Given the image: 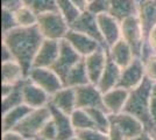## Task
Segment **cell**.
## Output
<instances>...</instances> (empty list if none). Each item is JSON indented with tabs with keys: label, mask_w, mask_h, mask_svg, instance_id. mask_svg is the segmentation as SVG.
Instances as JSON below:
<instances>
[{
	"label": "cell",
	"mask_w": 156,
	"mask_h": 140,
	"mask_svg": "<svg viewBox=\"0 0 156 140\" xmlns=\"http://www.w3.org/2000/svg\"><path fill=\"white\" fill-rule=\"evenodd\" d=\"M149 111L151 120L155 125L156 128V82H154L153 85V90H151V95H150V104H149Z\"/></svg>",
	"instance_id": "cell-38"
},
{
	"label": "cell",
	"mask_w": 156,
	"mask_h": 140,
	"mask_svg": "<svg viewBox=\"0 0 156 140\" xmlns=\"http://www.w3.org/2000/svg\"><path fill=\"white\" fill-rule=\"evenodd\" d=\"M56 4H57V11L64 16L65 20L69 22V25H71L79 16V14L82 13L73 5L71 0H56Z\"/></svg>",
	"instance_id": "cell-31"
},
{
	"label": "cell",
	"mask_w": 156,
	"mask_h": 140,
	"mask_svg": "<svg viewBox=\"0 0 156 140\" xmlns=\"http://www.w3.org/2000/svg\"><path fill=\"white\" fill-rule=\"evenodd\" d=\"M82 59L83 57L72 48L71 45L65 39H63V40H61L58 57H57L56 62L54 63L51 69L61 77V80L64 84L66 75Z\"/></svg>",
	"instance_id": "cell-6"
},
{
	"label": "cell",
	"mask_w": 156,
	"mask_h": 140,
	"mask_svg": "<svg viewBox=\"0 0 156 140\" xmlns=\"http://www.w3.org/2000/svg\"><path fill=\"white\" fill-rule=\"evenodd\" d=\"M146 77L144 64L140 57H135L126 68L122 69L121 77L118 83L119 88H124L127 90H133L137 88Z\"/></svg>",
	"instance_id": "cell-11"
},
{
	"label": "cell",
	"mask_w": 156,
	"mask_h": 140,
	"mask_svg": "<svg viewBox=\"0 0 156 140\" xmlns=\"http://www.w3.org/2000/svg\"><path fill=\"white\" fill-rule=\"evenodd\" d=\"M98 26L100 33L103 35L105 45L107 49L112 47L115 42L121 39V26L120 21H118L110 13H104L97 15Z\"/></svg>",
	"instance_id": "cell-14"
},
{
	"label": "cell",
	"mask_w": 156,
	"mask_h": 140,
	"mask_svg": "<svg viewBox=\"0 0 156 140\" xmlns=\"http://www.w3.org/2000/svg\"><path fill=\"white\" fill-rule=\"evenodd\" d=\"M22 5V0H1V8H7L11 11H15Z\"/></svg>",
	"instance_id": "cell-39"
},
{
	"label": "cell",
	"mask_w": 156,
	"mask_h": 140,
	"mask_svg": "<svg viewBox=\"0 0 156 140\" xmlns=\"http://www.w3.org/2000/svg\"><path fill=\"white\" fill-rule=\"evenodd\" d=\"M16 27L19 26H18V22L15 19L14 11L7 9V8H1V31H2V35L15 29Z\"/></svg>",
	"instance_id": "cell-33"
},
{
	"label": "cell",
	"mask_w": 156,
	"mask_h": 140,
	"mask_svg": "<svg viewBox=\"0 0 156 140\" xmlns=\"http://www.w3.org/2000/svg\"><path fill=\"white\" fill-rule=\"evenodd\" d=\"M153 85H154V82L150 81L148 77H144V80L139 87L129 91L128 99L124 107V112L132 114L136 117L140 121H142L146 131L148 132H151L155 128L149 111L150 95H151Z\"/></svg>",
	"instance_id": "cell-2"
},
{
	"label": "cell",
	"mask_w": 156,
	"mask_h": 140,
	"mask_svg": "<svg viewBox=\"0 0 156 140\" xmlns=\"http://www.w3.org/2000/svg\"><path fill=\"white\" fill-rule=\"evenodd\" d=\"M143 64L146 77H148L153 82H156V53L150 55L146 61H143Z\"/></svg>",
	"instance_id": "cell-37"
},
{
	"label": "cell",
	"mask_w": 156,
	"mask_h": 140,
	"mask_svg": "<svg viewBox=\"0 0 156 140\" xmlns=\"http://www.w3.org/2000/svg\"><path fill=\"white\" fill-rule=\"evenodd\" d=\"M16 84H9V83H2L1 84V98L8 96L14 90Z\"/></svg>",
	"instance_id": "cell-43"
},
{
	"label": "cell",
	"mask_w": 156,
	"mask_h": 140,
	"mask_svg": "<svg viewBox=\"0 0 156 140\" xmlns=\"http://www.w3.org/2000/svg\"><path fill=\"white\" fill-rule=\"evenodd\" d=\"M28 78L35 84H37L40 88H42L50 96L64 87L61 77L51 68L33 67L28 74Z\"/></svg>",
	"instance_id": "cell-7"
},
{
	"label": "cell",
	"mask_w": 156,
	"mask_h": 140,
	"mask_svg": "<svg viewBox=\"0 0 156 140\" xmlns=\"http://www.w3.org/2000/svg\"><path fill=\"white\" fill-rule=\"evenodd\" d=\"M65 40L71 45L72 48L82 57H86L87 55L96 52L97 49L104 47L101 46L97 40H94V39H92V38H90V36H87V35H85L83 33H79L77 31H73L71 28L69 29L68 34L65 35Z\"/></svg>",
	"instance_id": "cell-16"
},
{
	"label": "cell",
	"mask_w": 156,
	"mask_h": 140,
	"mask_svg": "<svg viewBox=\"0 0 156 140\" xmlns=\"http://www.w3.org/2000/svg\"><path fill=\"white\" fill-rule=\"evenodd\" d=\"M89 114L91 116L92 120L94 121L97 130L108 133V128H110V118H108V112H106L105 110L98 109V107H91V109H85Z\"/></svg>",
	"instance_id": "cell-30"
},
{
	"label": "cell",
	"mask_w": 156,
	"mask_h": 140,
	"mask_svg": "<svg viewBox=\"0 0 156 140\" xmlns=\"http://www.w3.org/2000/svg\"><path fill=\"white\" fill-rule=\"evenodd\" d=\"M137 18L142 26L144 38L156 26V0H137Z\"/></svg>",
	"instance_id": "cell-20"
},
{
	"label": "cell",
	"mask_w": 156,
	"mask_h": 140,
	"mask_svg": "<svg viewBox=\"0 0 156 140\" xmlns=\"http://www.w3.org/2000/svg\"><path fill=\"white\" fill-rule=\"evenodd\" d=\"M120 26H121V39L130 46L134 56L140 57L146 38L137 15L122 20L120 22Z\"/></svg>",
	"instance_id": "cell-5"
},
{
	"label": "cell",
	"mask_w": 156,
	"mask_h": 140,
	"mask_svg": "<svg viewBox=\"0 0 156 140\" xmlns=\"http://www.w3.org/2000/svg\"><path fill=\"white\" fill-rule=\"evenodd\" d=\"M90 80L87 76V71H86V67H85L84 57L78 62L75 67L72 68L66 75L64 81V87L69 88H77L80 85H85L89 84Z\"/></svg>",
	"instance_id": "cell-25"
},
{
	"label": "cell",
	"mask_w": 156,
	"mask_h": 140,
	"mask_svg": "<svg viewBox=\"0 0 156 140\" xmlns=\"http://www.w3.org/2000/svg\"><path fill=\"white\" fill-rule=\"evenodd\" d=\"M121 73H122V68L119 67L115 62L111 60L110 56H107V63H106L105 70L97 84L98 89L103 93H105L111 89L118 87V83L121 77Z\"/></svg>",
	"instance_id": "cell-21"
},
{
	"label": "cell",
	"mask_w": 156,
	"mask_h": 140,
	"mask_svg": "<svg viewBox=\"0 0 156 140\" xmlns=\"http://www.w3.org/2000/svg\"><path fill=\"white\" fill-rule=\"evenodd\" d=\"M25 78L19 82L14 90L9 93L8 96L1 98V113H6L7 111L12 110L13 107H16L23 104V97H22V84H23Z\"/></svg>",
	"instance_id": "cell-27"
},
{
	"label": "cell",
	"mask_w": 156,
	"mask_h": 140,
	"mask_svg": "<svg viewBox=\"0 0 156 140\" xmlns=\"http://www.w3.org/2000/svg\"><path fill=\"white\" fill-rule=\"evenodd\" d=\"M75 90H76V109L98 107L108 112L104 104L103 92L98 89L97 85L89 83L85 85L75 88Z\"/></svg>",
	"instance_id": "cell-8"
},
{
	"label": "cell",
	"mask_w": 156,
	"mask_h": 140,
	"mask_svg": "<svg viewBox=\"0 0 156 140\" xmlns=\"http://www.w3.org/2000/svg\"><path fill=\"white\" fill-rule=\"evenodd\" d=\"M22 97L23 103L33 109L47 106L50 100V95L32 82L28 77L25 78L22 84Z\"/></svg>",
	"instance_id": "cell-13"
},
{
	"label": "cell",
	"mask_w": 156,
	"mask_h": 140,
	"mask_svg": "<svg viewBox=\"0 0 156 140\" xmlns=\"http://www.w3.org/2000/svg\"><path fill=\"white\" fill-rule=\"evenodd\" d=\"M1 140H27V139L23 135H21L19 132H16L14 130H9V131L2 132Z\"/></svg>",
	"instance_id": "cell-40"
},
{
	"label": "cell",
	"mask_w": 156,
	"mask_h": 140,
	"mask_svg": "<svg viewBox=\"0 0 156 140\" xmlns=\"http://www.w3.org/2000/svg\"><path fill=\"white\" fill-rule=\"evenodd\" d=\"M86 11L96 14V15L108 13V11H110V0H89V5H87Z\"/></svg>",
	"instance_id": "cell-36"
},
{
	"label": "cell",
	"mask_w": 156,
	"mask_h": 140,
	"mask_svg": "<svg viewBox=\"0 0 156 140\" xmlns=\"http://www.w3.org/2000/svg\"><path fill=\"white\" fill-rule=\"evenodd\" d=\"M150 134H151V137H153V139L156 140V128H154L151 132H150Z\"/></svg>",
	"instance_id": "cell-46"
},
{
	"label": "cell",
	"mask_w": 156,
	"mask_h": 140,
	"mask_svg": "<svg viewBox=\"0 0 156 140\" xmlns=\"http://www.w3.org/2000/svg\"><path fill=\"white\" fill-rule=\"evenodd\" d=\"M33 107L28 106L27 104H21L19 106L13 107L12 110L7 111L6 113L2 114V119H1V125H2V132L13 130L14 127L19 124L21 120L26 117L29 112H32Z\"/></svg>",
	"instance_id": "cell-24"
},
{
	"label": "cell",
	"mask_w": 156,
	"mask_h": 140,
	"mask_svg": "<svg viewBox=\"0 0 156 140\" xmlns=\"http://www.w3.org/2000/svg\"><path fill=\"white\" fill-rule=\"evenodd\" d=\"M70 140H80V139H79V138H77V137L75 135V137H73V138H71V139H70Z\"/></svg>",
	"instance_id": "cell-48"
},
{
	"label": "cell",
	"mask_w": 156,
	"mask_h": 140,
	"mask_svg": "<svg viewBox=\"0 0 156 140\" xmlns=\"http://www.w3.org/2000/svg\"><path fill=\"white\" fill-rule=\"evenodd\" d=\"M43 40L44 38L42 36L37 26L16 27L15 29L2 35V42L8 46L15 61L21 64L26 77H28V74L33 68L34 59Z\"/></svg>",
	"instance_id": "cell-1"
},
{
	"label": "cell",
	"mask_w": 156,
	"mask_h": 140,
	"mask_svg": "<svg viewBox=\"0 0 156 140\" xmlns=\"http://www.w3.org/2000/svg\"><path fill=\"white\" fill-rule=\"evenodd\" d=\"M14 14H15V19H16L19 27H33L37 25L39 14H36L33 9L25 5L15 9Z\"/></svg>",
	"instance_id": "cell-29"
},
{
	"label": "cell",
	"mask_w": 156,
	"mask_h": 140,
	"mask_svg": "<svg viewBox=\"0 0 156 140\" xmlns=\"http://www.w3.org/2000/svg\"><path fill=\"white\" fill-rule=\"evenodd\" d=\"M73 5L77 7L80 12H84L87 9V5H89V0H71Z\"/></svg>",
	"instance_id": "cell-44"
},
{
	"label": "cell",
	"mask_w": 156,
	"mask_h": 140,
	"mask_svg": "<svg viewBox=\"0 0 156 140\" xmlns=\"http://www.w3.org/2000/svg\"><path fill=\"white\" fill-rule=\"evenodd\" d=\"M50 119H51V111L49 105L40 109H34L13 130L19 132L21 135H23L27 140L34 139L39 135L40 131L46 125L47 121Z\"/></svg>",
	"instance_id": "cell-4"
},
{
	"label": "cell",
	"mask_w": 156,
	"mask_h": 140,
	"mask_svg": "<svg viewBox=\"0 0 156 140\" xmlns=\"http://www.w3.org/2000/svg\"><path fill=\"white\" fill-rule=\"evenodd\" d=\"M37 28L44 39L50 40H63L70 29L69 22L58 11H51L39 14Z\"/></svg>",
	"instance_id": "cell-3"
},
{
	"label": "cell",
	"mask_w": 156,
	"mask_h": 140,
	"mask_svg": "<svg viewBox=\"0 0 156 140\" xmlns=\"http://www.w3.org/2000/svg\"><path fill=\"white\" fill-rule=\"evenodd\" d=\"M22 4L33 9L36 14L57 11L56 0H22Z\"/></svg>",
	"instance_id": "cell-32"
},
{
	"label": "cell",
	"mask_w": 156,
	"mask_h": 140,
	"mask_svg": "<svg viewBox=\"0 0 156 140\" xmlns=\"http://www.w3.org/2000/svg\"><path fill=\"white\" fill-rule=\"evenodd\" d=\"M70 117H71V123L75 131L86 130V128H97L91 116L85 109H76Z\"/></svg>",
	"instance_id": "cell-28"
},
{
	"label": "cell",
	"mask_w": 156,
	"mask_h": 140,
	"mask_svg": "<svg viewBox=\"0 0 156 140\" xmlns=\"http://www.w3.org/2000/svg\"><path fill=\"white\" fill-rule=\"evenodd\" d=\"M37 137L46 140H58V132H57V127L55 125V121L52 120H48L46 125L42 127V130L40 131Z\"/></svg>",
	"instance_id": "cell-35"
},
{
	"label": "cell",
	"mask_w": 156,
	"mask_h": 140,
	"mask_svg": "<svg viewBox=\"0 0 156 140\" xmlns=\"http://www.w3.org/2000/svg\"><path fill=\"white\" fill-rule=\"evenodd\" d=\"M14 55L13 53L11 52V49L8 48L7 45H5L2 42L1 45V63L2 62H8V61H14Z\"/></svg>",
	"instance_id": "cell-41"
},
{
	"label": "cell",
	"mask_w": 156,
	"mask_h": 140,
	"mask_svg": "<svg viewBox=\"0 0 156 140\" xmlns=\"http://www.w3.org/2000/svg\"><path fill=\"white\" fill-rule=\"evenodd\" d=\"M107 53H108L111 60L115 62L118 66L122 69L130 64L132 61L135 59L130 46L122 39H120L113 46L110 47L107 49Z\"/></svg>",
	"instance_id": "cell-22"
},
{
	"label": "cell",
	"mask_w": 156,
	"mask_h": 140,
	"mask_svg": "<svg viewBox=\"0 0 156 140\" xmlns=\"http://www.w3.org/2000/svg\"><path fill=\"white\" fill-rule=\"evenodd\" d=\"M51 111V118L55 121V125L57 127L58 132V140H70L76 135V131L72 126L71 117L69 114L64 113L59 109L52 105L51 103L48 104Z\"/></svg>",
	"instance_id": "cell-18"
},
{
	"label": "cell",
	"mask_w": 156,
	"mask_h": 140,
	"mask_svg": "<svg viewBox=\"0 0 156 140\" xmlns=\"http://www.w3.org/2000/svg\"><path fill=\"white\" fill-rule=\"evenodd\" d=\"M70 28L73 29V31H77L79 33L85 34V35L90 36L94 40H97L101 46H104L107 49V47L105 45L104 38L100 33V29H99V26H98V20L96 14L91 13L89 11L82 12L77 19L70 25Z\"/></svg>",
	"instance_id": "cell-10"
},
{
	"label": "cell",
	"mask_w": 156,
	"mask_h": 140,
	"mask_svg": "<svg viewBox=\"0 0 156 140\" xmlns=\"http://www.w3.org/2000/svg\"><path fill=\"white\" fill-rule=\"evenodd\" d=\"M127 140H154V139H153V137H151L150 132L144 131V132H142V133L136 135V137L130 138V139H127Z\"/></svg>",
	"instance_id": "cell-45"
},
{
	"label": "cell",
	"mask_w": 156,
	"mask_h": 140,
	"mask_svg": "<svg viewBox=\"0 0 156 140\" xmlns=\"http://www.w3.org/2000/svg\"><path fill=\"white\" fill-rule=\"evenodd\" d=\"M1 76L2 83L9 84H18L23 78H26L21 64L15 60L1 63Z\"/></svg>",
	"instance_id": "cell-26"
},
{
	"label": "cell",
	"mask_w": 156,
	"mask_h": 140,
	"mask_svg": "<svg viewBox=\"0 0 156 140\" xmlns=\"http://www.w3.org/2000/svg\"><path fill=\"white\" fill-rule=\"evenodd\" d=\"M108 118H110V123H113L114 125H117L121 134L124 135L125 140L134 138L146 131L142 121H140L136 117L127 113V112H124V111L115 114L110 113Z\"/></svg>",
	"instance_id": "cell-9"
},
{
	"label": "cell",
	"mask_w": 156,
	"mask_h": 140,
	"mask_svg": "<svg viewBox=\"0 0 156 140\" xmlns=\"http://www.w3.org/2000/svg\"><path fill=\"white\" fill-rule=\"evenodd\" d=\"M129 96V90L124 88L115 87L108 90L107 92L103 93L104 104L108 113H120L124 111L126 102Z\"/></svg>",
	"instance_id": "cell-17"
},
{
	"label": "cell",
	"mask_w": 156,
	"mask_h": 140,
	"mask_svg": "<svg viewBox=\"0 0 156 140\" xmlns=\"http://www.w3.org/2000/svg\"><path fill=\"white\" fill-rule=\"evenodd\" d=\"M30 140H46V139H42V138H40V137H36V138H34V139H30Z\"/></svg>",
	"instance_id": "cell-47"
},
{
	"label": "cell",
	"mask_w": 156,
	"mask_h": 140,
	"mask_svg": "<svg viewBox=\"0 0 156 140\" xmlns=\"http://www.w3.org/2000/svg\"><path fill=\"white\" fill-rule=\"evenodd\" d=\"M146 41H147V43L151 47V49L154 50V53H156V26L154 27L149 32V34L147 35Z\"/></svg>",
	"instance_id": "cell-42"
},
{
	"label": "cell",
	"mask_w": 156,
	"mask_h": 140,
	"mask_svg": "<svg viewBox=\"0 0 156 140\" xmlns=\"http://www.w3.org/2000/svg\"><path fill=\"white\" fill-rule=\"evenodd\" d=\"M137 0H110L108 13L120 22L127 18L137 15Z\"/></svg>",
	"instance_id": "cell-23"
},
{
	"label": "cell",
	"mask_w": 156,
	"mask_h": 140,
	"mask_svg": "<svg viewBox=\"0 0 156 140\" xmlns=\"http://www.w3.org/2000/svg\"><path fill=\"white\" fill-rule=\"evenodd\" d=\"M59 48H61V41L44 39L34 59L33 67L51 68L58 57Z\"/></svg>",
	"instance_id": "cell-15"
},
{
	"label": "cell",
	"mask_w": 156,
	"mask_h": 140,
	"mask_svg": "<svg viewBox=\"0 0 156 140\" xmlns=\"http://www.w3.org/2000/svg\"><path fill=\"white\" fill-rule=\"evenodd\" d=\"M107 49L101 47L97 49L96 52L87 55L84 57L85 67H86V71H87V76L90 83L97 85L101 75L104 73L106 63H107Z\"/></svg>",
	"instance_id": "cell-12"
},
{
	"label": "cell",
	"mask_w": 156,
	"mask_h": 140,
	"mask_svg": "<svg viewBox=\"0 0 156 140\" xmlns=\"http://www.w3.org/2000/svg\"><path fill=\"white\" fill-rule=\"evenodd\" d=\"M49 103L63 111L64 113L71 116V113L76 110V90L75 88L63 87L57 92L50 96Z\"/></svg>",
	"instance_id": "cell-19"
},
{
	"label": "cell",
	"mask_w": 156,
	"mask_h": 140,
	"mask_svg": "<svg viewBox=\"0 0 156 140\" xmlns=\"http://www.w3.org/2000/svg\"><path fill=\"white\" fill-rule=\"evenodd\" d=\"M76 137L80 140H110L108 134L99 131L97 128H86V130H77Z\"/></svg>",
	"instance_id": "cell-34"
}]
</instances>
